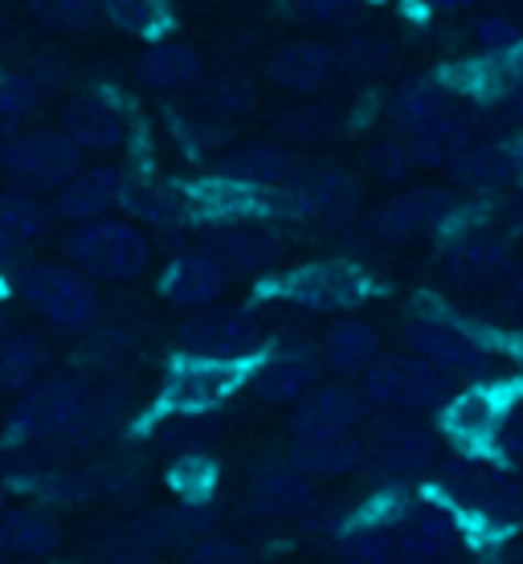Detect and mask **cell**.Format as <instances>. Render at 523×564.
<instances>
[{
	"label": "cell",
	"mask_w": 523,
	"mask_h": 564,
	"mask_svg": "<svg viewBox=\"0 0 523 564\" xmlns=\"http://www.w3.org/2000/svg\"><path fill=\"white\" fill-rule=\"evenodd\" d=\"M62 135L78 152H115L128 140V115L107 90H83L62 107Z\"/></svg>",
	"instance_id": "cell-24"
},
{
	"label": "cell",
	"mask_w": 523,
	"mask_h": 564,
	"mask_svg": "<svg viewBox=\"0 0 523 564\" xmlns=\"http://www.w3.org/2000/svg\"><path fill=\"white\" fill-rule=\"evenodd\" d=\"M336 131H340L336 102L307 99L274 115V135H279V143H286V148H291V143H327Z\"/></svg>",
	"instance_id": "cell-39"
},
{
	"label": "cell",
	"mask_w": 523,
	"mask_h": 564,
	"mask_svg": "<svg viewBox=\"0 0 523 564\" xmlns=\"http://www.w3.org/2000/svg\"><path fill=\"white\" fill-rule=\"evenodd\" d=\"M62 523L50 508L25 503V508H9L0 516V552L9 561H45L62 549Z\"/></svg>",
	"instance_id": "cell-32"
},
{
	"label": "cell",
	"mask_w": 523,
	"mask_h": 564,
	"mask_svg": "<svg viewBox=\"0 0 523 564\" xmlns=\"http://www.w3.org/2000/svg\"><path fill=\"white\" fill-rule=\"evenodd\" d=\"M176 352L188 360H226V365H254L270 344L266 319L246 307H205L193 311L176 327Z\"/></svg>",
	"instance_id": "cell-7"
},
{
	"label": "cell",
	"mask_w": 523,
	"mask_h": 564,
	"mask_svg": "<svg viewBox=\"0 0 523 564\" xmlns=\"http://www.w3.org/2000/svg\"><path fill=\"white\" fill-rule=\"evenodd\" d=\"M184 564H250V552H246V544L233 536H205L197 540L193 549H188V556H184Z\"/></svg>",
	"instance_id": "cell-51"
},
{
	"label": "cell",
	"mask_w": 523,
	"mask_h": 564,
	"mask_svg": "<svg viewBox=\"0 0 523 564\" xmlns=\"http://www.w3.org/2000/svg\"><path fill=\"white\" fill-rule=\"evenodd\" d=\"M396 564H446L462 544V523L446 503H417L393 520Z\"/></svg>",
	"instance_id": "cell-17"
},
{
	"label": "cell",
	"mask_w": 523,
	"mask_h": 564,
	"mask_svg": "<svg viewBox=\"0 0 523 564\" xmlns=\"http://www.w3.org/2000/svg\"><path fill=\"white\" fill-rule=\"evenodd\" d=\"M250 384V365H226V360H188L181 356L172 365L168 381L160 389V410L172 417H205L229 397Z\"/></svg>",
	"instance_id": "cell-15"
},
{
	"label": "cell",
	"mask_w": 523,
	"mask_h": 564,
	"mask_svg": "<svg viewBox=\"0 0 523 564\" xmlns=\"http://www.w3.org/2000/svg\"><path fill=\"white\" fill-rule=\"evenodd\" d=\"M340 50L319 37H291L266 57V78L295 99H315L340 78Z\"/></svg>",
	"instance_id": "cell-19"
},
{
	"label": "cell",
	"mask_w": 523,
	"mask_h": 564,
	"mask_svg": "<svg viewBox=\"0 0 523 564\" xmlns=\"http://www.w3.org/2000/svg\"><path fill=\"white\" fill-rule=\"evenodd\" d=\"M511 384L503 381H479V384H467V389H458V393L446 401V410H442V430L454 437V442H462L467 451L479 454L482 446H495L499 442V430H503V417L511 410Z\"/></svg>",
	"instance_id": "cell-18"
},
{
	"label": "cell",
	"mask_w": 523,
	"mask_h": 564,
	"mask_svg": "<svg viewBox=\"0 0 523 564\" xmlns=\"http://www.w3.org/2000/svg\"><path fill=\"white\" fill-rule=\"evenodd\" d=\"M286 217L319 229H348L360 217V181L340 164H303L283 188Z\"/></svg>",
	"instance_id": "cell-12"
},
{
	"label": "cell",
	"mask_w": 523,
	"mask_h": 564,
	"mask_svg": "<svg viewBox=\"0 0 523 564\" xmlns=\"http://www.w3.org/2000/svg\"><path fill=\"white\" fill-rule=\"evenodd\" d=\"M119 205L131 213V221H143V226H156V229H176L193 217V193H184L176 184L164 181H123V197Z\"/></svg>",
	"instance_id": "cell-35"
},
{
	"label": "cell",
	"mask_w": 523,
	"mask_h": 564,
	"mask_svg": "<svg viewBox=\"0 0 523 564\" xmlns=\"http://www.w3.org/2000/svg\"><path fill=\"white\" fill-rule=\"evenodd\" d=\"M9 491H13V487H9V482L0 479V516H4V511H9Z\"/></svg>",
	"instance_id": "cell-61"
},
{
	"label": "cell",
	"mask_w": 523,
	"mask_h": 564,
	"mask_svg": "<svg viewBox=\"0 0 523 564\" xmlns=\"http://www.w3.org/2000/svg\"><path fill=\"white\" fill-rule=\"evenodd\" d=\"M319 360H324L327 372H336L340 381L364 377L368 368L381 360V336H377V327L364 324V319L344 315L336 324H327L324 339H319Z\"/></svg>",
	"instance_id": "cell-31"
},
{
	"label": "cell",
	"mask_w": 523,
	"mask_h": 564,
	"mask_svg": "<svg viewBox=\"0 0 523 564\" xmlns=\"http://www.w3.org/2000/svg\"><path fill=\"white\" fill-rule=\"evenodd\" d=\"M99 9H102V0H33L37 21L50 29H66V33L86 29L99 17Z\"/></svg>",
	"instance_id": "cell-49"
},
{
	"label": "cell",
	"mask_w": 523,
	"mask_h": 564,
	"mask_svg": "<svg viewBox=\"0 0 523 564\" xmlns=\"http://www.w3.org/2000/svg\"><path fill=\"white\" fill-rule=\"evenodd\" d=\"M229 279H266L283 262V238L266 221H213L197 241Z\"/></svg>",
	"instance_id": "cell-16"
},
{
	"label": "cell",
	"mask_w": 523,
	"mask_h": 564,
	"mask_svg": "<svg viewBox=\"0 0 523 564\" xmlns=\"http://www.w3.org/2000/svg\"><path fill=\"white\" fill-rule=\"evenodd\" d=\"M135 348V332L123 324H95L86 332V360L99 368H115Z\"/></svg>",
	"instance_id": "cell-46"
},
{
	"label": "cell",
	"mask_w": 523,
	"mask_h": 564,
	"mask_svg": "<svg viewBox=\"0 0 523 564\" xmlns=\"http://www.w3.org/2000/svg\"><path fill=\"white\" fill-rule=\"evenodd\" d=\"M62 254L74 270L99 282H131L140 279L152 262V241L135 221L123 217H99L83 221L62 238Z\"/></svg>",
	"instance_id": "cell-2"
},
{
	"label": "cell",
	"mask_w": 523,
	"mask_h": 564,
	"mask_svg": "<svg viewBox=\"0 0 523 564\" xmlns=\"http://www.w3.org/2000/svg\"><path fill=\"white\" fill-rule=\"evenodd\" d=\"M508 148H511V155H515V176H520V184H523V128L511 131Z\"/></svg>",
	"instance_id": "cell-59"
},
{
	"label": "cell",
	"mask_w": 523,
	"mask_h": 564,
	"mask_svg": "<svg viewBox=\"0 0 523 564\" xmlns=\"http://www.w3.org/2000/svg\"><path fill=\"white\" fill-rule=\"evenodd\" d=\"M286 9L312 25H344L360 9V0H286Z\"/></svg>",
	"instance_id": "cell-52"
},
{
	"label": "cell",
	"mask_w": 523,
	"mask_h": 564,
	"mask_svg": "<svg viewBox=\"0 0 523 564\" xmlns=\"http://www.w3.org/2000/svg\"><path fill=\"white\" fill-rule=\"evenodd\" d=\"M495 451L503 463H523V393L511 401L508 417H503V430H499Z\"/></svg>",
	"instance_id": "cell-53"
},
{
	"label": "cell",
	"mask_w": 523,
	"mask_h": 564,
	"mask_svg": "<svg viewBox=\"0 0 523 564\" xmlns=\"http://www.w3.org/2000/svg\"><path fill=\"white\" fill-rule=\"evenodd\" d=\"M458 111H462L458 107V90L446 78H413L389 102V123L396 128L401 140H410V135H422V131L454 119Z\"/></svg>",
	"instance_id": "cell-26"
},
{
	"label": "cell",
	"mask_w": 523,
	"mask_h": 564,
	"mask_svg": "<svg viewBox=\"0 0 523 564\" xmlns=\"http://www.w3.org/2000/svg\"><path fill=\"white\" fill-rule=\"evenodd\" d=\"M54 226V209L42 205L33 193H0V262L21 258L33 246H42Z\"/></svg>",
	"instance_id": "cell-34"
},
{
	"label": "cell",
	"mask_w": 523,
	"mask_h": 564,
	"mask_svg": "<svg viewBox=\"0 0 523 564\" xmlns=\"http://www.w3.org/2000/svg\"><path fill=\"white\" fill-rule=\"evenodd\" d=\"M226 282L229 274L209 254H200V250H188V254L172 258V267L164 270V279H160V291L168 299L172 307L181 311H205V307H217V299L226 295Z\"/></svg>",
	"instance_id": "cell-28"
},
{
	"label": "cell",
	"mask_w": 523,
	"mask_h": 564,
	"mask_svg": "<svg viewBox=\"0 0 523 564\" xmlns=\"http://www.w3.org/2000/svg\"><path fill=\"white\" fill-rule=\"evenodd\" d=\"M95 564H160V561L156 556H135V552H107V556Z\"/></svg>",
	"instance_id": "cell-58"
},
{
	"label": "cell",
	"mask_w": 523,
	"mask_h": 564,
	"mask_svg": "<svg viewBox=\"0 0 523 564\" xmlns=\"http://www.w3.org/2000/svg\"><path fill=\"white\" fill-rule=\"evenodd\" d=\"M470 37H475V50L479 57H495V54H508L515 45L523 42V29L503 13H491V17H479L475 29H470Z\"/></svg>",
	"instance_id": "cell-50"
},
{
	"label": "cell",
	"mask_w": 523,
	"mask_h": 564,
	"mask_svg": "<svg viewBox=\"0 0 523 564\" xmlns=\"http://www.w3.org/2000/svg\"><path fill=\"white\" fill-rule=\"evenodd\" d=\"M470 143H475V131H470V119L462 111L438 123V128L422 131V135H410L405 148H410L413 164L417 169H450L458 155L467 152Z\"/></svg>",
	"instance_id": "cell-38"
},
{
	"label": "cell",
	"mask_w": 523,
	"mask_h": 564,
	"mask_svg": "<svg viewBox=\"0 0 523 564\" xmlns=\"http://www.w3.org/2000/svg\"><path fill=\"white\" fill-rule=\"evenodd\" d=\"M454 90L458 95H470V99L482 102H503L508 107L511 99L523 95V42L508 54L495 57H475L467 70L454 74Z\"/></svg>",
	"instance_id": "cell-33"
},
{
	"label": "cell",
	"mask_w": 523,
	"mask_h": 564,
	"mask_svg": "<svg viewBox=\"0 0 523 564\" xmlns=\"http://www.w3.org/2000/svg\"><path fill=\"white\" fill-rule=\"evenodd\" d=\"M368 169H372V176L384 184H405L417 164H413V155L401 135H384V140H377L372 148H368Z\"/></svg>",
	"instance_id": "cell-47"
},
{
	"label": "cell",
	"mask_w": 523,
	"mask_h": 564,
	"mask_svg": "<svg viewBox=\"0 0 523 564\" xmlns=\"http://www.w3.org/2000/svg\"><path fill=\"white\" fill-rule=\"evenodd\" d=\"M50 365V344L29 327H4L0 332V393H25L37 384Z\"/></svg>",
	"instance_id": "cell-37"
},
{
	"label": "cell",
	"mask_w": 523,
	"mask_h": 564,
	"mask_svg": "<svg viewBox=\"0 0 523 564\" xmlns=\"http://www.w3.org/2000/svg\"><path fill=\"white\" fill-rule=\"evenodd\" d=\"M503 221H508V229L523 234V188L508 200V205H503Z\"/></svg>",
	"instance_id": "cell-56"
},
{
	"label": "cell",
	"mask_w": 523,
	"mask_h": 564,
	"mask_svg": "<svg viewBox=\"0 0 523 564\" xmlns=\"http://www.w3.org/2000/svg\"><path fill=\"white\" fill-rule=\"evenodd\" d=\"M83 169V152L62 131H17L0 140V172L17 193H50L62 188Z\"/></svg>",
	"instance_id": "cell-10"
},
{
	"label": "cell",
	"mask_w": 523,
	"mask_h": 564,
	"mask_svg": "<svg viewBox=\"0 0 523 564\" xmlns=\"http://www.w3.org/2000/svg\"><path fill=\"white\" fill-rule=\"evenodd\" d=\"M102 9L123 33L152 37L168 25V0H102Z\"/></svg>",
	"instance_id": "cell-44"
},
{
	"label": "cell",
	"mask_w": 523,
	"mask_h": 564,
	"mask_svg": "<svg viewBox=\"0 0 523 564\" xmlns=\"http://www.w3.org/2000/svg\"><path fill=\"white\" fill-rule=\"evenodd\" d=\"M233 128H229V119L221 115H209V111H188L176 119V140H184L193 152H217V148H226Z\"/></svg>",
	"instance_id": "cell-45"
},
{
	"label": "cell",
	"mask_w": 523,
	"mask_h": 564,
	"mask_svg": "<svg viewBox=\"0 0 523 564\" xmlns=\"http://www.w3.org/2000/svg\"><path fill=\"white\" fill-rule=\"evenodd\" d=\"M438 475V503L454 511V516H470L482 520L487 528H511L523 520V487L520 479L503 470L499 463L482 458V454L467 451L442 458Z\"/></svg>",
	"instance_id": "cell-1"
},
{
	"label": "cell",
	"mask_w": 523,
	"mask_h": 564,
	"mask_svg": "<svg viewBox=\"0 0 523 564\" xmlns=\"http://www.w3.org/2000/svg\"><path fill=\"white\" fill-rule=\"evenodd\" d=\"M286 463L295 466L303 479L312 482H336L348 479L356 470H364V442L356 434H336V437H295Z\"/></svg>",
	"instance_id": "cell-30"
},
{
	"label": "cell",
	"mask_w": 523,
	"mask_h": 564,
	"mask_svg": "<svg viewBox=\"0 0 523 564\" xmlns=\"http://www.w3.org/2000/svg\"><path fill=\"white\" fill-rule=\"evenodd\" d=\"M131 405H135V389H131V381H123V377H102V381L90 384L86 405H83V413H78L74 430L62 437V442H54L57 451H62V458L70 463L74 454H86V451H95V446H102L115 430L128 425Z\"/></svg>",
	"instance_id": "cell-20"
},
{
	"label": "cell",
	"mask_w": 523,
	"mask_h": 564,
	"mask_svg": "<svg viewBox=\"0 0 523 564\" xmlns=\"http://www.w3.org/2000/svg\"><path fill=\"white\" fill-rule=\"evenodd\" d=\"M298 169H303V160L295 155V148H286L279 140H250L217 155L213 176L241 184V188H258V193H283V188H291Z\"/></svg>",
	"instance_id": "cell-21"
},
{
	"label": "cell",
	"mask_w": 523,
	"mask_h": 564,
	"mask_svg": "<svg viewBox=\"0 0 523 564\" xmlns=\"http://www.w3.org/2000/svg\"><path fill=\"white\" fill-rule=\"evenodd\" d=\"M508 115L523 128V95H520V99H511V102H508Z\"/></svg>",
	"instance_id": "cell-60"
},
{
	"label": "cell",
	"mask_w": 523,
	"mask_h": 564,
	"mask_svg": "<svg viewBox=\"0 0 523 564\" xmlns=\"http://www.w3.org/2000/svg\"><path fill=\"white\" fill-rule=\"evenodd\" d=\"M340 50V70L356 74V78H381V74L393 70V42L384 33H352Z\"/></svg>",
	"instance_id": "cell-41"
},
{
	"label": "cell",
	"mask_w": 523,
	"mask_h": 564,
	"mask_svg": "<svg viewBox=\"0 0 523 564\" xmlns=\"http://www.w3.org/2000/svg\"><path fill=\"white\" fill-rule=\"evenodd\" d=\"M42 102V90L29 74L0 70V123H21Z\"/></svg>",
	"instance_id": "cell-48"
},
{
	"label": "cell",
	"mask_w": 523,
	"mask_h": 564,
	"mask_svg": "<svg viewBox=\"0 0 523 564\" xmlns=\"http://www.w3.org/2000/svg\"><path fill=\"white\" fill-rule=\"evenodd\" d=\"M0 564H13V561H9V556H4V552H0Z\"/></svg>",
	"instance_id": "cell-62"
},
{
	"label": "cell",
	"mask_w": 523,
	"mask_h": 564,
	"mask_svg": "<svg viewBox=\"0 0 523 564\" xmlns=\"http://www.w3.org/2000/svg\"><path fill=\"white\" fill-rule=\"evenodd\" d=\"M364 466L384 487H405L442 466V437L410 413H389L384 425L364 446Z\"/></svg>",
	"instance_id": "cell-9"
},
{
	"label": "cell",
	"mask_w": 523,
	"mask_h": 564,
	"mask_svg": "<svg viewBox=\"0 0 523 564\" xmlns=\"http://www.w3.org/2000/svg\"><path fill=\"white\" fill-rule=\"evenodd\" d=\"M254 102H258L254 83H250L246 74H238V70L213 78V83L200 90V111L221 115V119H238V115L254 111Z\"/></svg>",
	"instance_id": "cell-42"
},
{
	"label": "cell",
	"mask_w": 523,
	"mask_h": 564,
	"mask_svg": "<svg viewBox=\"0 0 523 564\" xmlns=\"http://www.w3.org/2000/svg\"><path fill=\"white\" fill-rule=\"evenodd\" d=\"M438 270L450 291H467V295L499 291L503 279L515 270V246L508 234H499L491 226L462 229L446 241Z\"/></svg>",
	"instance_id": "cell-13"
},
{
	"label": "cell",
	"mask_w": 523,
	"mask_h": 564,
	"mask_svg": "<svg viewBox=\"0 0 523 564\" xmlns=\"http://www.w3.org/2000/svg\"><path fill=\"white\" fill-rule=\"evenodd\" d=\"M315 482L303 479L291 463H266L258 466L246 482V511L254 520L266 523H291L307 520L315 511Z\"/></svg>",
	"instance_id": "cell-22"
},
{
	"label": "cell",
	"mask_w": 523,
	"mask_h": 564,
	"mask_svg": "<svg viewBox=\"0 0 523 564\" xmlns=\"http://www.w3.org/2000/svg\"><path fill=\"white\" fill-rule=\"evenodd\" d=\"M422 9H429V13H462V9H470L475 0H417Z\"/></svg>",
	"instance_id": "cell-57"
},
{
	"label": "cell",
	"mask_w": 523,
	"mask_h": 564,
	"mask_svg": "<svg viewBox=\"0 0 523 564\" xmlns=\"http://www.w3.org/2000/svg\"><path fill=\"white\" fill-rule=\"evenodd\" d=\"M135 78L156 95L188 90L193 83H200V54L188 42H156L135 62Z\"/></svg>",
	"instance_id": "cell-36"
},
{
	"label": "cell",
	"mask_w": 523,
	"mask_h": 564,
	"mask_svg": "<svg viewBox=\"0 0 523 564\" xmlns=\"http://www.w3.org/2000/svg\"><path fill=\"white\" fill-rule=\"evenodd\" d=\"M324 377V360L312 348H279L270 356H258L250 365V393L266 405H291L295 410Z\"/></svg>",
	"instance_id": "cell-23"
},
{
	"label": "cell",
	"mask_w": 523,
	"mask_h": 564,
	"mask_svg": "<svg viewBox=\"0 0 523 564\" xmlns=\"http://www.w3.org/2000/svg\"><path fill=\"white\" fill-rule=\"evenodd\" d=\"M17 291L25 299V307L57 332H90L102 315L95 279H86L70 262H33L21 270Z\"/></svg>",
	"instance_id": "cell-6"
},
{
	"label": "cell",
	"mask_w": 523,
	"mask_h": 564,
	"mask_svg": "<svg viewBox=\"0 0 523 564\" xmlns=\"http://www.w3.org/2000/svg\"><path fill=\"white\" fill-rule=\"evenodd\" d=\"M372 291V274L356 258H319L279 274V295L303 311H348L364 303Z\"/></svg>",
	"instance_id": "cell-14"
},
{
	"label": "cell",
	"mask_w": 523,
	"mask_h": 564,
	"mask_svg": "<svg viewBox=\"0 0 523 564\" xmlns=\"http://www.w3.org/2000/svg\"><path fill=\"white\" fill-rule=\"evenodd\" d=\"M458 393L454 377L413 352H381V360L360 377V397L389 413H442Z\"/></svg>",
	"instance_id": "cell-4"
},
{
	"label": "cell",
	"mask_w": 523,
	"mask_h": 564,
	"mask_svg": "<svg viewBox=\"0 0 523 564\" xmlns=\"http://www.w3.org/2000/svg\"><path fill=\"white\" fill-rule=\"evenodd\" d=\"M331 564H396L393 532L384 523H348L336 536Z\"/></svg>",
	"instance_id": "cell-40"
},
{
	"label": "cell",
	"mask_w": 523,
	"mask_h": 564,
	"mask_svg": "<svg viewBox=\"0 0 523 564\" xmlns=\"http://www.w3.org/2000/svg\"><path fill=\"white\" fill-rule=\"evenodd\" d=\"M123 181H128V176H123L119 169H111V164L78 169L70 181L54 193V217L74 221V226L99 221V217H107V213L119 205V197H123Z\"/></svg>",
	"instance_id": "cell-27"
},
{
	"label": "cell",
	"mask_w": 523,
	"mask_h": 564,
	"mask_svg": "<svg viewBox=\"0 0 523 564\" xmlns=\"http://www.w3.org/2000/svg\"><path fill=\"white\" fill-rule=\"evenodd\" d=\"M446 172H450L454 188L470 193V197H491V193H503L511 184H520L508 140H475Z\"/></svg>",
	"instance_id": "cell-29"
},
{
	"label": "cell",
	"mask_w": 523,
	"mask_h": 564,
	"mask_svg": "<svg viewBox=\"0 0 523 564\" xmlns=\"http://www.w3.org/2000/svg\"><path fill=\"white\" fill-rule=\"evenodd\" d=\"M172 491L181 495V503H213L217 491V466L205 454H181L168 470Z\"/></svg>",
	"instance_id": "cell-43"
},
{
	"label": "cell",
	"mask_w": 523,
	"mask_h": 564,
	"mask_svg": "<svg viewBox=\"0 0 523 564\" xmlns=\"http://www.w3.org/2000/svg\"><path fill=\"white\" fill-rule=\"evenodd\" d=\"M90 381L83 372H50L13 401L4 417V442L29 446V442H62L70 434L86 405Z\"/></svg>",
	"instance_id": "cell-5"
},
{
	"label": "cell",
	"mask_w": 523,
	"mask_h": 564,
	"mask_svg": "<svg viewBox=\"0 0 523 564\" xmlns=\"http://www.w3.org/2000/svg\"><path fill=\"white\" fill-rule=\"evenodd\" d=\"M368 401L344 381H319L312 393L291 410V434L295 437H336L356 434L364 422Z\"/></svg>",
	"instance_id": "cell-25"
},
{
	"label": "cell",
	"mask_w": 523,
	"mask_h": 564,
	"mask_svg": "<svg viewBox=\"0 0 523 564\" xmlns=\"http://www.w3.org/2000/svg\"><path fill=\"white\" fill-rule=\"evenodd\" d=\"M33 83H37V90H57V86L66 83V62L57 54H37L33 57V74H29Z\"/></svg>",
	"instance_id": "cell-55"
},
{
	"label": "cell",
	"mask_w": 523,
	"mask_h": 564,
	"mask_svg": "<svg viewBox=\"0 0 523 564\" xmlns=\"http://www.w3.org/2000/svg\"><path fill=\"white\" fill-rule=\"evenodd\" d=\"M405 344H410L413 356L429 360V365L442 368L454 381H495L499 348L482 332L462 324V319L422 311V315H413L410 324H405Z\"/></svg>",
	"instance_id": "cell-3"
},
{
	"label": "cell",
	"mask_w": 523,
	"mask_h": 564,
	"mask_svg": "<svg viewBox=\"0 0 523 564\" xmlns=\"http://www.w3.org/2000/svg\"><path fill=\"white\" fill-rule=\"evenodd\" d=\"M213 523H217V503H172V508H152L135 520L119 523L102 540L111 552L160 556L172 549H193L197 540L213 536Z\"/></svg>",
	"instance_id": "cell-11"
},
{
	"label": "cell",
	"mask_w": 523,
	"mask_h": 564,
	"mask_svg": "<svg viewBox=\"0 0 523 564\" xmlns=\"http://www.w3.org/2000/svg\"><path fill=\"white\" fill-rule=\"evenodd\" d=\"M495 295H499L495 299L499 311H503L508 319H515V324H523V262H515V270L503 279V286H499Z\"/></svg>",
	"instance_id": "cell-54"
},
{
	"label": "cell",
	"mask_w": 523,
	"mask_h": 564,
	"mask_svg": "<svg viewBox=\"0 0 523 564\" xmlns=\"http://www.w3.org/2000/svg\"><path fill=\"white\" fill-rule=\"evenodd\" d=\"M458 213H462V200L450 188H410L401 197L384 200L381 209L352 234H360V246L396 250V246H413V241L450 229L458 221Z\"/></svg>",
	"instance_id": "cell-8"
}]
</instances>
